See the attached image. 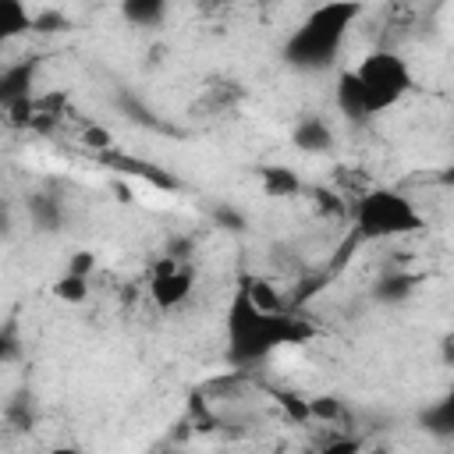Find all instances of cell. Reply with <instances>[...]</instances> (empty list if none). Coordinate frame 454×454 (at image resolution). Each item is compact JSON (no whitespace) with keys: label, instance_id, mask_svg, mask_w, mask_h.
<instances>
[{"label":"cell","instance_id":"14","mask_svg":"<svg viewBox=\"0 0 454 454\" xmlns=\"http://www.w3.org/2000/svg\"><path fill=\"white\" fill-rule=\"evenodd\" d=\"M419 422L433 436H450L454 433V401L450 397H440L436 404H426L422 415H419Z\"/></svg>","mask_w":454,"mask_h":454},{"label":"cell","instance_id":"1","mask_svg":"<svg viewBox=\"0 0 454 454\" xmlns=\"http://www.w3.org/2000/svg\"><path fill=\"white\" fill-rule=\"evenodd\" d=\"M312 337V326L291 312H259L241 291L227 309V358L234 365L259 362L284 344H301Z\"/></svg>","mask_w":454,"mask_h":454},{"label":"cell","instance_id":"5","mask_svg":"<svg viewBox=\"0 0 454 454\" xmlns=\"http://www.w3.org/2000/svg\"><path fill=\"white\" fill-rule=\"evenodd\" d=\"M192 291H195V273H192V266L174 262V259H160V266H156V273H153V280H149V298H153V305L163 309V312H170V309L184 305V301L192 298Z\"/></svg>","mask_w":454,"mask_h":454},{"label":"cell","instance_id":"26","mask_svg":"<svg viewBox=\"0 0 454 454\" xmlns=\"http://www.w3.org/2000/svg\"><path fill=\"white\" fill-rule=\"evenodd\" d=\"M14 234V213H11V202L0 195V241H7Z\"/></svg>","mask_w":454,"mask_h":454},{"label":"cell","instance_id":"27","mask_svg":"<svg viewBox=\"0 0 454 454\" xmlns=\"http://www.w3.org/2000/svg\"><path fill=\"white\" fill-rule=\"evenodd\" d=\"M43 454H82V450H78V447H67V443H64V447H50V450H43Z\"/></svg>","mask_w":454,"mask_h":454},{"label":"cell","instance_id":"12","mask_svg":"<svg viewBox=\"0 0 454 454\" xmlns=\"http://www.w3.org/2000/svg\"><path fill=\"white\" fill-rule=\"evenodd\" d=\"M337 106H340V114L348 117V121H369L365 117V106H362V92H358V82H355V74H351V67L348 71H340V78H337Z\"/></svg>","mask_w":454,"mask_h":454},{"label":"cell","instance_id":"24","mask_svg":"<svg viewBox=\"0 0 454 454\" xmlns=\"http://www.w3.org/2000/svg\"><path fill=\"white\" fill-rule=\"evenodd\" d=\"M213 220H216L220 227H227V231H245V216H241L234 206H216V209H213Z\"/></svg>","mask_w":454,"mask_h":454},{"label":"cell","instance_id":"19","mask_svg":"<svg viewBox=\"0 0 454 454\" xmlns=\"http://www.w3.org/2000/svg\"><path fill=\"white\" fill-rule=\"evenodd\" d=\"M96 252H89V248H74L71 255H67V273L71 277H82V280H89L92 273H96Z\"/></svg>","mask_w":454,"mask_h":454},{"label":"cell","instance_id":"21","mask_svg":"<svg viewBox=\"0 0 454 454\" xmlns=\"http://www.w3.org/2000/svg\"><path fill=\"white\" fill-rule=\"evenodd\" d=\"M365 450V440L362 436H337L330 443H323L316 454H362Z\"/></svg>","mask_w":454,"mask_h":454},{"label":"cell","instance_id":"22","mask_svg":"<svg viewBox=\"0 0 454 454\" xmlns=\"http://www.w3.org/2000/svg\"><path fill=\"white\" fill-rule=\"evenodd\" d=\"M32 28H35V32H64V28H67V18L50 7V11H43V14H32Z\"/></svg>","mask_w":454,"mask_h":454},{"label":"cell","instance_id":"17","mask_svg":"<svg viewBox=\"0 0 454 454\" xmlns=\"http://www.w3.org/2000/svg\"><path fill=\"white\" fill-rule=\"evenodd\" d=\"M411 287H415V277H408V273H390V277H380V284H376V298L394 305V301L408 298Z\"/></svg>","mask_w":454,"mask_h":454},{"label":"cell","instance_id":"11","mask_svg":"<svg viewBox=\"0 0 454 454\" xmlns=\"http://www.w3.org/2000/svg\"><path fill=\"white\" fill-rule=\"evenodd\" d=\"M121 14L135 28H156L167 18V4L163 0H124L121 4Z\"/></svg>","mask_w":454,"mask_h":454},{"label":"cell","instance_id":"2","mask_svg":"<svg viewBox=\"0 0 454 454\" xmlns=\"http://www.w3.org/2000/svg\"><path fill=\"white\" fill-rule=\"evenodd\" d=\"M362 14L358 4H323L316 7L284 43V60L298 71H323L333 64L344 32Z\"/></svg>","mask_w":454,"mask_h":454},{"label":"cell","instance_id":"4","mask_svg":"<svg viewBox=\"0 0 454 454\" xmlns=\"http://www.w3.org/2000/svg\"><path fill=\"white\" fill-rule=\"evenodd\" d=\"M355 227L362 238L380 241V238L415 234L426 227V220L408 195H401L394 188H369L355 202Z\"/></svg>","mask_w":454,"mask_h":454},{"label":"cell","instance_id":"18","mask_svg":"<svg viewBox=\"0 0 454 454\" xmlns=\"http://www.w3.org/2000/svg\"><path fill=\"white\" fill-rule=\"evenodd\" d=\"M35 117H39V103H35L32 96H28V99H18V103L7 106V121H11L14 128H32Z\"/></svg>","mask_w":454,"mask_h":454},{"label":"cell","instance_id":"25","mask_svg":"<svg viewBox=\"0 0 454 454\" xmlns=\"http://www.w3.org/2000/svg\"><path fill=\"white\" fill-rule=\"evenodd\" d=\"M14 358H18V340H14V333L7 326H0V365H7Z\"/></svg>","mask_w":454,"mask_h":454},{"label":"cell","instance_id":"9","mask_svg":"<svg viewBox=\"0 0 454 454\" xmlns=\"http://www.w3.org/2000/svg\"><path fill=\"white\" fill-rule=\"evenodd\" d=\"M238 291L259 309V312H284V301H280V294L273 291V284L270 280H262V277H252V273H241V280H238Z\"/></svg>","mask_w":454,"mask_h":454},{"label":"cell","instance_id":"13","mask_svg":"<svg viewBox=\"0 0 454 454\" xmlns=\"http://www.w3.org/2000/svg\"><path fill=\"white\" fill-rule=\"evenodd\" d=\"M32 28V14L21 0H0V46Z\"/></svg>","mask_w":454,"mask_h":454},{"label":"cell","instance_id":"23","mask_svg":"<svg viewBox=\"0 0 454 454\" xmlns=\"http://www.w3.org/2000/svg\"><path fill=\"white\" fill-rule=\"evenodd\" d=\"M277 401H280V408H284L294 422H309V404H305V397H298V394H277Z\"/></svg>","mask_w":454,"mask_h":454},{"label":"cell","instance_id":"28","mask_svg":"<svg viewBox=\"0 0 454 454\" xmlns=\"http://www.w3.org/2000/svg\"><path fill=\"white\" fill-rule=\"evenodd\" d=\"M376 454H387V450H376Z\"/></svg>","mask_w":454,"mask_h":454},{"label":"cell","instance_id":"8","mask_svg":"<svg viewBox=\"0 0 454 454\" xmlns=\"http://www.w3.org/2000/svg\"><path fill=\"white\" fill-rule=\"evenodd\" d=\"M259 184L270 199H291L301 192V177L291 167H259Z\"/></svg>","mask_w":454,"mask_h":454},{"label":"cell","instance_id":"6","mask_svg":"<svg viewBox=\"0 0 454 454\" xmlns=\"http://www.w3.org/2000/svg\"><path fill=\"white\" fill-rule=\"evenodd\" d=\"M291 145L298 149V153H309V156H323V153H330L333 149V131H330V124L323 121V117H301L294 128H291Z\"/></svg>","mask_w":454,"mask_h":454},{"label":"cell","instance_id":"15","mask_svg":"<svg viewBox=\"0 0 454 454\" xmlns=\"http://www.w3.org/2000/svg\"><path fill=\"white\" fill-rule=\"evenodd\" d=\"M28 216L39 231H60L64 223V213H60V202L53 195H32L28 199Z\"/></svg>","mask_w":454,"mask_h":454},{"label":"cell","instance_id":"3","mask_svg":"<svg viewBox=\"0 0 454 454\" xmlns=\"http://www.w3.org/2000/svg\"><path fill=\"white\" fill-rule=\"evenodd\" d=\"M358 92H362V106L365 117H376L383 110H390L397 99L408 96L411 89V67L404 57H397L394 50H372L365 53L355 67H351Z\"/></svg>","mask_w":454,"mask_h":454},{"label":"cell","instance_id":"20","mask_svg":"<svg viewBox=\"0 0 454 454\" xmlns=\"http://www.w3.org/2000/svg\"><path fill=\"white\" fill-rule=\"evenodd\" d=\"M82 145L85 149H96V153H106L114 145V135L103 128V124H85L82 128Z\"/></svg>","mask_w":454,"mask_h":454},{"label":"cell","instance_id":"7","mask_svg":"<svg viewBox=\"0 0 454 454\" xmlns=\"http://www.w3.org/2000/svg\"><path fill=\"white\" fill-rule=\"evenodd\" d=\"M32 78H35V60H18L0 71V106L7 110L18 99L32 96Z\"/></svg>","mask_w":454,"mask_h":454},{"label":"cell","instance_id":"10","mask_svg":"<svg viewBox=\"0 0 454 454\" xmlns=\"http://www.w3.org/2000/svg\"><path fill=\"white\" fill-rule=\"evenodd\" d=\"M309 404V422H326V426H337V422H351V411L340 397L333 394H316V397H305Z\"/></svg>","mask_w":454,"mask_h":454},{"label":"cell","instance_id":"16","mask_svg":"<svg viewBox=\"0 0 454 454\" xmlns=\"http://www.w3.org/2000/svg\"><path fill=\"white\" fill-rule=\"evenodd\" d=\"M53 298L57 301H64V305H85V298H89V280H82V277H71V273H64V277H57L53 280Z\"/></svg>","mask_w":454,"mask_h":454}]
</instances>
